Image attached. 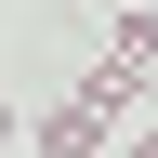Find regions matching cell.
Wrapping results in <instances>:
<instances>
[{"mask_svg":"<svg viewBox=\"0 0 158 158\" xmlns=\"http://www.w3.org/2000/svg\"><path fill=\"white\" fill-rule=\"evenodd\" d=\"M0 145H27V118H13V106H0Z\"/></svg>","mask_w":158,"mask_h":158,"instance_id":"3957f363","label":"cell"},{"mask_svg":"<svg viewBox=\"0 0 158 158\" xmlns=\"http://www.w3.org/2000/svg\"><path fill=\"white\" fill-rule=\"evenodd\" d=\"M132 158H158V132H132Z\"/></svg>","mask_w":158,"mask_h":158,"instance_id":"277c9868","label":"cell"},{"mask_svg":"<svg viewBox=\"0 0 158 158\" xmlns=\"http://www.w3.org/2000/svg\"><path fill=\"white\" fill-rule=\"evenodd\" d=\"M106 53H118V66H158V0H132V13H106Z\"/></svg>","mask_w":158,"mask_h":158,"instance_id":"7a4b0ae2","label":"cell"},{"mask_svg":"<svg viewBox=\"0 0 158 158\" xmlns=\"http://www.w3.org/2000/svg\"><path fill=\"white\" fill-rule=\"evenodd\" d=\"M27 145H40V158H106V145H118V106H92V92H53V106L27 118Z\"/></svg>","mask_w":158,"mask_h":158,"instance_id":"6da1fadb","label":"cell"}]
</instances>
